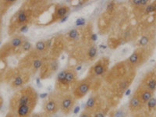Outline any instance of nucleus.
<instances>
[{"label": "nucleus", "instance_id": "nucleus-17", "mask_svg": "<svg viewBox=\"0 0 156 117\" xmlns=\"http://www.w3.org/2000/svg\"><path fill=\"white\" fill-rule=\"evenodd\" d=\"M17 21L20 23H24L27 21V14L25 11H20L17 16Z\"/></svg>", "mask_w": 156, "mask_h": 117}, {"label": "nucleus", "instance_id": "nucleus-40", "mask_svg": "<svg viewBox=\"0 0 156 117\" xmlns=\"http://www.w3.org/2000/svg\"><path fill=\"white\" fill-rule=\"evenodd\" d=\"M82 69V66L81 65H79V66H77V67L75 68V70H76V71H80Z\"/></svg>", "mask_w": 156, "mask_h": 117}, {"label": "nucleus", "instance_id": "nucleus-3", "mask_svg": "<svg viewBox=\"0 0 156 117\" xmlns=\"http://www.w3.org/2000/svg\"><path fill=\"white\" fill-rule=\"evenodd\" d=\"M94 81L91 78L87 76L85 78L82 80H77V82L74 85L73 88V94L77 99H81L86 96L87 94L91 91V89L94 86Z\"/></svg>", "mask_w": 156, "mask_h": 117}, {"label": "nucleus", "instance_id": "nucleus-39", "mask_svg": "<svg viewBox=\"0 0 156 117\" xmlns=\"http://www.w3.org/2000/svg\"><path fill=\"white\" fill-rule=\"evenodd\" d=\"M2 105H3V99L2 97H0V110H1V109L2 107Z\"/></svg>", "mask_w": 156, "mask_h": 117}, {"label": "nucleus", "instance_id": "nucleus-27", "mask_svg": "<svg viewBox=\"0 0 156 117\" xmlns=\"http://www.w3.org/2000/svg\"><path fill=\"white\" fill-rule=\"evenodd\" d=\"M79 117H93V115L91 114L90 112H87L86 110H84H84L81 112V114H80Z\"/></svg>", "mask_w": 156, "mask_h": 117}, {"label": "nucleus", "instance_id": "nucleus-5", "mask_svg": "<svg viewBox=\"0 0 156 117\" xmlns=\"http://www.w3.org/2000/svg\"><path fill=\"white\" fill-rule=\"evenodd\" d=\"M109 68V60L105 59H102L97 61L88 72L90 78H91L95 84V81L100 77H103L105 73L108 72Z\"/></svg>", "mask_w": 156, "mask_h": 117}, {"label": "nucleus", "instance_id": "nucleus-24", "mask_svg": "<svg viewBox=\"0 0 156 117\" xmlns=\"http://www.w3.org/2000/svg\"><path fill=\"white\" fill-rule=\"evenodd\" d=\"M51 115H48L46 112H37L34 113L30 116V117H50Z\"/></svg>", "mask_w": 156, "mask_h": 117}, {"label": "nucleus", "instance_id": "nucleus-14", "mask_svg": "<svg viewBox=\"0 0 156 117\" xmlns=\"http://www.w3.org/2000/svg\"><path fill=\"white\" fill-rule=\"evenodd\" d=\"M145 109H146V112L151 114L155 109H156V98L155 97H152L149 100L147 104L145 105Z\"/></svg>", "mask_w": 156, "mask_h": 117}, {"label": "nucleus", "instance_id": "nucleus-19", "mask_svg": "<svg viewBox=\"0 0 156 117\" xmlns=\"http://www.w3.org/2000/svg\"><path fill=\"white\" fill-rule=\"evenodd\" d=\"M35 48L38 52H43L45 48H46V44L44 41H37L35 45Z\"/></svg>", "mask_w": 156, "mask_h": 117}, {"label": "nucleus", "instance_id": "nucleus-10", "mask_svg": "<svg viewBox=\"0 0 156 117\" xmlns=\"http://www.w3.org/2000/svg\"><path fill=\"white\" fill-rule=\"evenodd\" d=\"M77 82V71L75 69H67L65 76V91H68L70 87L74 88V85Z\"/></svg>", "mask_w": 156, "mask_h": 117}, {"label": "nucleus", "instance_id": "nucleus-32", "mask_svg": "<svg viewBox=\"0 0 156 117\" xmlns=\"http://www.w3.org/2000/svg\"><path fill=\"white\" fill-rule=\"evenodd\" d=\"M68 18H69V15H66L65 16H63V17H62V18L60 19V23H64V22H66L67 20H68Z\"/></svg>", "mask_w": 156, "mask_h": 117}, {"label": "nucleus", "instance_id": "nucleus-26", "mask_svg": "<svg viewBox=\"0 0 156 117\" xmlns=\"http://www.w3.org/2000/svg\"><path fill=\"white\" fill-rule=\"evenodd\" d=\"M152 12H155V9H154V4H149L148 6H147V8L146 9H145V13H146L147 14L148 13H151Z\"/></svg>", "mask_w": 156, "mask_h": 117}, {"label": "nucleus", "instance_id": "nucleus-31", "mask_svg": "<svg viewBox=\"0 0 156 117\" xmlns=\"http://www.w3.org/2000/svg\"><path fill=\"white\" fill-rule=\"evenodd\" d=\"M150 0H141V6H146L148 5Z\"/></svg>", "mask_w": 156, "mask_h": 117}, {"label": "nucleus", "instance_id": "nucleus-25", "mask_svg": "<svg viewBox=\"0 0 156 117\" xmlns=\"http://www.w3.org/2000/svg\"><path fill=\"white\" fill-rule=\"evenodd\" d=\"M85 25V19L82 18H78L77 20H76V26L77 27H81V26H84Z\"/></svg>", "mask_w": 156, "mask_h": 117}, {"label": "nucleus", "instance_id": "nucleus-30", "mask_svg": "<svg viewBox=\"0 0 156 117\" xmlns=\"http://www.w3.org/2000/svg\"><path fill=\"white\" fill-rule=\"evenodd\" d=\"M80 109H81V108H80V106H76V107L74 108V109H73V112H74V114H76V115L78 114V112H80Z\"/></svg>", "mask_w": 156, "mask_h": 117}, {"label": "nucleus", "instance_id": "nucleus-2", "mask_svg": "<svg viewBox=\"0 0 156 117\" xmlns=\"http://www.w3.org/2000/svg\"><path fill=\"white\" fill-rule=\"evenodd\" d=\"M30 73L23 70H13L8 71L5 76V80L13 89L23 87L30 80Z\"/></svg>", "mask_w": 156, "mask_h": 117}, {"label": "nucleus", "instance_id": "nucleus-16", "mask_svg": "<svg viewBox=\"0 0 156 117\" xmlns=\"http://www.w3.org/2000/svg\"><path fill=\"white\" fill-rule=\"evenodd\" d=\"M97 48L95 46H91V48H89V50L88 51V59L90 60H93L96 57L97 55Z\"/></svg>", "mask_w": 156, "mask_h": 117}, {"label": "nucleus", "instance_id": "nucleus-9", "mask_svg": "<svg viewBox=\"0 0 156 117\" xmlns=\"http://www.w3.org/2000/svg\"><path fill=\"white\" fill-rule=\"evenodd\" d=\"M140 86L152 93H155L156 91V73L155 71L148 73L142 79Z\"/></svg>", "mask_w": 156, "mask_h": 117}, {"label": "nucleus", "instance_id": "nucleus-7", "mask_svg": "<svg viewBox=\"0 0 156 117\" xmlns=\"http://www.w3.org/2000/svg\"><path fill=\"white\" fill-rule=\"evenodd\" d=\"M77 99L73 94H62L60 99V111L64 115H69L73 112Z\"/></svg>", "mask_w": 156, "mask_h": 117}, {"label": "nucleus", "instance_id": "nucleus-37", "mask_svg": "<svg viewBox=\"0 0 156 117\" xmlns=\"http://www.w3.org/2000/svg\"><path fill=\"white\" fill-rule=\"evenodd\" d=\"M41 78L40 77H38V78H37V80H36V82H37V84L38 85V87H41Z\"/></svg>", "mask_w": 156, "mask_h": 117}, {"label": "nucleus", "instance_id": "nucleus-11", "mask_svg": "<svg viewBox=\"0 0 156 117\" xmlns=\"http://www.w3.org/2000/svg\"><path fill=\"white\" fill-rule=\"evenodd\" d=\"M145 109V105H144L140 100L138 96L134 93V94L130 98L129 105H128V109L132 114H136Z\"/></svg>", "mask_w": 156, "mask_h": 117}, {"label": "nucleus", "instance_id": "nucleus-28", "mask_svg": "<svg viewBox=\"0 0 156 117\" xmlns=\"http://www.w3.org/2000/svg\"><path fill=\"white\" fill-rule=\"evenodd\" d=\"M114 7H115V4H114V2H110L108 3V5H107V10L109 12L112 11Z\"/></svg>", "mask_w": 156, "mask_h": 117}, {"label": "nucleus", "instance_id": "nucleus-29", "mask_svg": "<svg viewBox=\"0 0 156 117\" xmlns=\"http://www.w3.org/2000/svg\"><path fill=\"white\" fill-rule=\"evenodd\" d=\"M27 31H28V26L27 25H23L21 28H20V31L22 33H26Z\"/></svg>", "mask_w": 156, "mask_h": 117}, {"label": "nucleus", "instance_id": "nucleus-15", "mask_svg": "<svg viewBox=\"0 0 156 117\" xmlns=\"http://www.w3.org/2000/svg\"><path fill=\"white\" fill-rule=\"evenodd\" d=\"M69 10H70V9H69V8L67 6H61L56 10L55 15H56L57 18H60L61 19L62 17H63L66 15H67Z\"/></svg>", "mask_w": 156, "mask_h": 117}, {"label": "nucleus", "instance_id": "nucleus-20", "mask_svg": "<svg viewBox=\"0 0 156 117\" xmlns=\"http://www.w3.org/2000/svg\"><path fill=\"white\" fill-rule=\"evenodd\" d=\"M11 45H12L13 47H15V48L19 47V46L22 45V40L20 38H15L12 40Z\"/></svg>", "mask_w": 156, "mask_h": 117}, {"label": "nucleus", "instance_id": "nucleus-41", "mask_svg": "<svg viewBox=\"0 0 156 117\" xmlns=\"http://www.w3.org/2000/svg\"><path fill=\"white\" fill-rule=\"evenodd\" d=\"M99 48H100L105 49V48H107V46H106V45H99Z\"/></svg>", "mask_w": 156, "mask_h": 117}, {"label": "nucleus", "instance_id": "nucleus-1", "mask_svg": "<svg viewBox=\"0 0 156 117\" xmlns=\"http://www.w3.org/2000/svg\"><path fill=\"white\" fill-rule=\"evenodd\" d=\"M39 95L31 86L17 91L9 101V111L15 117H30L38 101Z\"/></svg>", "mask_w": 156, "mask_h": 117}, {"label": "nucleus", "instance_id": "nucleus-12", "mask_svg": "<svg viewBox=\"0 0 156 117\" xmlns=\"http://www.w3.org/2000/svg\"><path fill=\"white\" fill-rule=\"evenodd\" d=\"M135 94L137 95L138 98H140V100L141 101V102L144 105H146L147 102L150 100L154 95V93H152V92L144 89V87H142L141 86H140V85L137 88L136 91H135Z\"/></svg>", "mask_w": 156, "mask_h": 117}, {"label": "nucleus", "instance_id": "nucleus-13", "mask_svg": "<svg viewBox=\"0 0 156 117\" xmlns=\"http://www.w3.org/2000/svg\"><path fill=\"white\" fill-rule=\"evenodd\" d=\"M128 115V112L126 109L122 107L120 109H118L116 110H114L110 112L109 117H126Z\"/></svg>", "mask_w": 156, "mask_h": 117}, {"label": "nucleus", "instance_id": "nucleus-45", "mask_svg": "<svg viewBox=\"0 0 156 117\" xmlns=\"http://www.w3.org/2000/svg\"><path fill=\"white\" fill-rule=\"evenodd\" d=\"M1 43H2V42H1V41H0V45H1Z\"/></svg>", "mask_w": 156, "mask_h": 117}, {"label": "nucleus", "instance_id": "nucleus-33", "mask_svg": "<svg viewBox=\"0 0 156 117\" xmlns=\"http://www.w3.org/2000/svg\"><path fill=\"white\" fill-rule=\"evenodd\" d=\"M91 39L93 41H95L98 40V36H97L96 34H92L91 35Z\"/></svg>", "mask_w": 156, "mask_h": 117}, {"label": "nucleus", "instance_id": "nucleus-6", "mask_svg": "<svg viewBox=\"0 0 156 117\" xmlns=\"http://www.w3.org/2000/svg\"><path fill=\"white\" fill-rule=\"evenodd\" d=\"M104 107V101L100 96L98 93H93L88 99V101L84 105V110L90 112L93 116L102 109H105Z\"/></svg>", "mask_w": 156, "mask_h": 117}, {"label": "nucleus", "instance_id": "nucleus-23", "mask_svg": "<svg viewBox=\"0 0 156 117\" xmlns=\"http://www.w3.org/2000/svg\"><path fill=\"white\" fill-rule=\"evenodd\" d=\"M31 44L30 43L29 41H25L24 43L22 45V48H23V51H25V52H28L30 50V48H31Z\"/></svg>", "mask_w": 156, "mask_h": 117}, {"label": "nucleus", "instance_id": "nucleus-34", "mask_svg": "<svg viewBox=\"0 0 156 117\" xmlns=\"http://www.w3.org/2000/svg\"><path fill=\"white\" fill-rule=\"evenodd\" d=\"M141 0H132V3L134 6H140Z\"/></svg>", "mask_w": 156, "mask_h": 117}, {"label": "nucleus", "instance_id": "nucleus-4", "mask_svg": "<svg viewBox=\"0 0 156 117\" xmlns=\"http://www.w3.org/2000/svg\"><path fill=\"white\" fill-rule=\"evenodd\" d=\"M62 94L54 92L47 97L43 103V110L48 115H54L60 110V99Z\"/></svg>", "mask_w": 156, "mask_h": 117}, {"label": "nucleus", "instance_id": "nucleus-43", "mask_svg": "<svg viewBox=\"0 0 156 117\" xmlns=\"http://www.w3.org/2000/svg\"><path fill=\"white\" fill-rule=\"evenodd\" d=\"M154 9L155 12H156V3H154Z\"/></svg>", "mask_w": 156, "mask_h": 117}, {"label": "nucleus", "instance_id": "nucleus-22", "mask_svg": "<svg viewBox=\"0 0 156 117\" xmlns=\"http://www.w3.org/2000/svg\"><path fill=\"white\" fill-rule=\"evenodd\" d=\"M149 41L150 40H149V38L148 36H143V37H141L139 40V45L141 46H145L148 44Z\"/></svg>", "mask_w": 156, "mask_h": 117}, {"label": "nucleus", "instance_id": "nucleus-44", "mask_svg": "<svg viewBox=\"0 0 156 117\" xmlns=\"http://www.w3.org/2000/svg\"><path fill=\"white\" fill-rule=\"evenodd\" d=\"M1 78H2V73L0 72V79H1Z\"/></svg>", "mask_w": 156, "mask_h": 117}, {"label": "nucleus", "instance_id": "nucleus-36", "mask_svg": "<svg viewBox=\"0 0 156 117\" xmlns=\"http://www.w3.org/2000/svg\"><path fill=\"white\" fill-rule=\"evenodd\" d=\"M5 117H15V116L13 114V112H12L9 111V112H7V114L6 115V116H5Z\"/></svg>", "mask_w": 156, "mask_h": 117}, {"label": "nucleus", "instance_id": "nucleus-35", "mask_svg": "<svg viewBox=\"0 0 156 117\" xmlns=\"http://www.w3.org/2000/svg\"><path fill=\"white\" fill-rule=\"evenodd\" d=\"M48 96V94L47 93H43V94H41L39 95V97L41 98H47V97Z\"/></svg>", "mask_w": 156, "mask_h": 117}, {"label": "nucleus", "instance_id": "nucleus-38", "mask_svg": "<svg viewBox=\"0 0 156 117\" xmlns=\"http://www.w3.org/2000/svg\"><path fill=\"white\" fill-rule=\"evenodd\" d=\"M130 92H131V90L130 89V88H128V89H127L126 91H125V94H124L126 95V96H127V95H130Z\"/></svg>", "mask_w": 156, "mask_h": 117}, {"label": "nucleus", "instance_id": "nucleus-21", "mask_svg": "<svg viewBox=\"0 0 156 117\" xmlns=\"http://www.w3.org/2000/svg\"><path fill=\"white\" fill-rule=\"evenodd\" d=\"M68 35H69V37H70V38L73 39V40H74V39L77 38L78 35H79V33L76 29H73L68 33Z\"/></svg>", "mask_w": 156, "mask_h": 117}, {"label": "nucleus", "instance_id": "nucleus-18", "mask_svg": "<svg viewBox=\"0 0 156 117\" xmlns=\"http://www.w3.org/2000/svg\"><path fill=\"white\" fill-rule=\"evenodd\" d=\"M109 110V108L105 107V109H102L101 111H99L97 113H95V114L93 116V117H105L106 115L108 114Z\"/></svg>", "mask_w": 156, "mask_h": 117}, {"label": "nucleus", "instance_id": "nucleus-8", "mask_svg": "<svg viewBox=\"0 0 156 117\" xmlns=\"http://www.w3.org/2000/svg\"><path fill=\"white\" fill-rule=\"evenodd\" d=\"M59 70V62L57 60H52L47 64L44 63L43 66L40 69V78L41 79H46L50 78L55 73H56Z\"/></svg>", "mask_w": 156, "mask_h": 117}, {"label": "nucleus", "instance_id": "nucleus-42", "mask_svg": "<svg viewBox=\"0 0 156 117\" xmlns=\"http://www.w3.org/2000/svg\"><path fill=\"white\" fill-rule=\"evenodd\" d=\"M6 2H14L15 1H16V0H6Z\"/></svg>", "mask_w": 156, "mask_h": 117}]
</instances>
